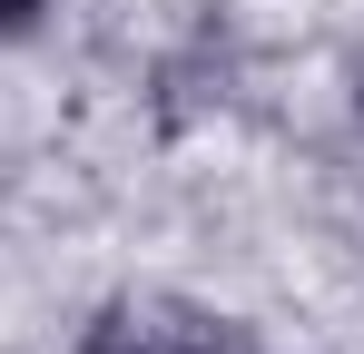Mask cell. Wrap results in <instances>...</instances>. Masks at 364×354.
Instances as JSON below:
<instances>
[{"instance_id": "obj_1", "label": "cell", "mask_w": 364, "mask_h": 354, "mask_svg": "<svg viewBox=\"0 0 364 354\" xmlns=\"http://www.w3.org/2000/svg\"><path fill=\"white\" fill-rule=\"evenodd\" d=\"M79 354H227V325L197 305H109Z\"/></svg>"}, {"instance_id": "obj_2", "label": "cell", "mask_w": 364, "mask_h": 354, "mask_svg": "<svg viewBox=\"0 0 364 354\" xmlns=\"http://www.w3.org/2000/svg\"><path fill=\"white\" fill-rule=\"evenodd\" d=\"M40 10H50V0H0V30H30Z\"/></svg>"}, {"instance_id": "obj_3", "label": "cell", "mask_w": 364, "mask_h": 354, "mask_svg": "<svg viewBox=\"0 0 364 354\" xmlns=\"http://www.w3.org/2000/svg\"><path fill=\"white\" fill-rule=\"evenodd\" d=\"M355 99H364V69H355Z\"/></svg>"}]
</instances>
